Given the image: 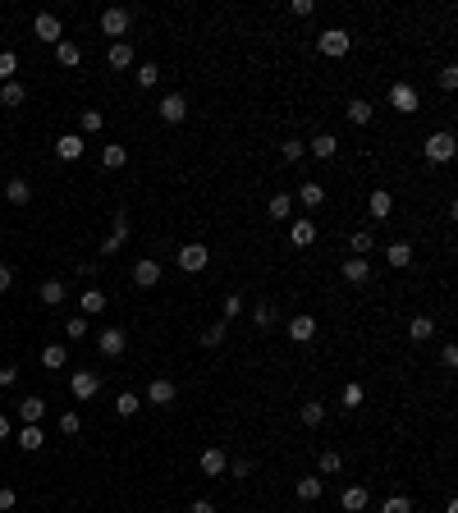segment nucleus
Wrapping results in <instances>:
<instances>
[{
    "label": "nucleus",
    "mask_w": 458,
    "mask_h": 513,
    "mask_svg": "<svg viewBox=\"0 0 458 513\" xmlns=\"http://www.w3.org/2000/svg\"><path fill=\"white\" fill-rule=\"evenodd\" d=\"M14 74H19V55H14V51H0V78L14 83Z\"/></svg>",
    "instance_id": "nucleus-41"
},
{
    "label": "nucleus",
    "mask_w": 458,
    "mask_h": 513,
    "mask_svg": "<svg viewBox=\"0 0 458 513\" xmlns=\"http://www.w3.org/2000/svg\"><path fill=\"white\" fill-rule=\"evenodd\" d=\"M252 321H257V330L275 326V307H271V303H257V312H252Z\"/></svg>",
    "instance_id": "nucleus-47"
},
{
    "label": "nucleus",
    "mask_w": 458,
    "mask_h": 513,
    "mask_svg": "<svg viewBox=\"0 0 458 513\" xmlns=\"http://www.w3.org/2000/svg\"><path fill=\"white\" fill-rule=\"evenodd\" d=\"M124 243H129V211H115L110 216V239L101 243V257H115Z\"/></svg>",
    "instance_id": "nucleus-4"
},
{
    "label": "nucleus",
    "mask_w": 458,
    "mask_h": 513,
    "mask_svg": "<svg viewBox=\"0 0 458 513\" xmlns=\"http://www.w3.org/2000/svg\"><path fill=\"white\" fill-rule=\"evenodd\" d=\"M19 381V367H0V390H5V385H14Z\"/></svg>",
    "instance_id": "nucleus-55"
},
{
    "label": "nucleus",
    "mask_w": 458,
    "mask_h": 513,
    "mask_svg": "<svg viewBox=\"0 0 458 513\" xmlns=\"http://www.w3.org/2000/svg\"><path fill=\"white\" fill-rule=\"evenodd\" d=\"M37 298H42L46 307H60V303H65V284H60V280H42V289H37Z\"/></svg>",
    "instance_id": "nucleus-26"
},
{
    "label": "nucleus",
    "mask_w": 458,
    "mask_h": 513,
    "mask_svg": "<svg viewBox=\"0 0 458 513\" xmlns=\"http://www.w3.org/2000/svg\"><path fill=\"white\" fill-rule=\"evenodd\" d=\"M266 211H271V220H289V211H294V197H289V193H275L271 202H266Z\"/></svg>",
    "instance_id": "nucleus-31"
},
{
    "label": "nucleus",
    "mask_w": 458,
    "mask_h": 513,
    "mask_svg": "<svg viewBox=\"0 0 458 513\" xmlns=\"http://www.w3.org/2000/svg\"><path fill=\"white\" fill-rule=\"evenodd\" d=\"M175 262H179V271L197 275V271H207V262H211V248H207V243H184Z\"/></svg>",
    "instance_id": "nucleus-3"
},
{
    "label": "nucleus",
    "mask_w": 458,
    "mask_h": 513,
    "mask_svg": "<svg viewBox=\"0 0 458 513\" xmlns=\"http://www.w3.org/2000/svg\"><path fill=\"white\" fill-rule=\"evenodd\" d=\"M385 257H390V266H394V271H404V266H413V243H408V239L390 243V252H385Z\"/></svg>",
    "instance_id": "nucleus-20"
},
{
    "label": "nucleus",
    "mask_w": 458,
    "mask_h": 513,
    "mask_svg": "<svg viewBox=\"0 0 458 513\" xmlns=\"http://www.w3.org/2000/svg\"><path fill=\"white\" fill-rule=\"evenodd\" d=\"M97 344H101V353H106V358H124V349H129V335H124V330H101Z\"/></svg>",
    "instance_id": "nucleus-12"
},
{
    "label": "nucleus",
    "mask_w": 458,
    "mask_h": 513,
    "mask_svg": "<svg viewBox=\"0 0 458 513\" xmlns=\"http://www.w3.org/2000/svg\"><path fill=\"white\" fill-rule=\"evenodd\" d=\"M5 197H10L14 207H28V202H33V184H28V179H10V184H5Z\"/></svg>",
    "instance_id": "nucleus-22"
},
{
    "label": "nucleus",
    "mask_w": 458,
    "mask_h": 513,
    "mask_svg": "<svg viewBox=\"0 0 458 513\" xmlns=\"http://www.w3.org/2000/svg\"><path fill=\"white\" fill-rule=\"evenodd\" d=\"M303 152H307V142H298V138H284V147H280V156H284L289 165L303 161Z\"/></svg>",
    "instance_id": "nucleus-42"
},
{
    "label": "nucleus",
    "mask_w": 458,
    "mask_h": 513,
    "mask_svg": "<svg viewBox=\"0 0 458 513\" xmlns=\"http://www.w3.org/2000/svg\"><path fill=\"white\" fill-rule=\"evenodd\" d=\"M42 413H46V399H37V394H28L19 404V417H23V426H37L42 422Z\"/></svg>",
    "instance_id": "nucleus-18"
},
{
    "label": "nucleus",
    "mask_w": 458,
    "mask_h": 513,
    "mask_svg": "<svg viewBox=\"0 0 458 513\" xmlns=\"http://www.w3.org/2000/svg\"><path fill=\"white\" fill-rule=\"evenodd\" d=\"M197 468L207 472V477H225V468H229V459H225V449H202V459H197Z\"/></svg>",
    "instance_id": "nucleus-13"
},
{
    "label": "nucleus",
    "mask_w": 458,
    "mask_h": 513,
    "mask_svg": "<svg viewBox=\"0 0 458 513\" xmlns=\"http://www.w3.org/2000/svg\"><path fill=\"white\" fill-rule=\"evenodd\" d=\"M349 248H353V257H367V252L376 248V234H371V230H353Z\"/></svg>",
    "instance_id": "nucleus-32"
},
{
    "label": "nucleus",
    "mask_w": 458,
    "mask_h": 513,
    "mask_svg": "<svg viewBox=\"0 0 458 513\" xmlns=\"http://www.w3.org/2000/svg\"><path fill=\"white\" fill-rule=\"evenodd\" d=\"M33 33H37V42H51V46L65 42V28H60L55 14H37V19H33Z\"/></svg>",
    "instance_id": "nucleus-7"
},
{
    "label": "nucleus",
    "mask_w": 458,
    "mask_h": 513,
    "mask_svg": "<svg viewBox=\"0 0 458 513\" xmlns=\"http://www.w3.org/2000/svg\"><path fill=\"white\" fill-rule=\"evenodd\" d=\"M65 344H46V349H42V367H51V372H55V367H65Z\"/></svg>",
    "instance_id": "nucleus-37"
},
{
    "label": "nucleus",
    "mask_w": 458,
    "mask_h": 513,
    "mask_svg": "<svg viewBox=\"0 0 458 513\" xmlns=\"http://www.w3.org/2000/svg\"><path fill=\"white\" fill-rule=\"evenodd\" d=\"M298 202H303L307 211H317L321 202H326V188H321V184H303V188H298Z\"/></svg>",
    "instance_id": "nucleus-28"
},
{
    "label": "nucleus",
    "mask_w": 458,
    "mask_h": 513,
    "mask_svg": "<svg viewBox=\"0 0 458 513\" xmlns=\"http://www.w3.org/2000/svg\"><path fill=\"white\" fill-rule=\"evenodd\" d=\"M129 23H133V14L124 10V5L101 10V33H106V37H124V33H129Z\"/></svg>",
    "instance_id": "nucleus-5"
},
{
    "label": "nucleus",
    "mask_w": 458,
    "mask_h": 513,
    "mask_svg": "<svg viewBox=\"0 0 458 513\" xmlns=\"http://www.w3.org/2000/svg\"><path fill=\"white\" fill-rule=\"evenodd\" d=\"M225 317H243V294H225Z\"/></svg>",
    "instance_id": "nucleus-52"
},
{
    "label": "nucleus",
    "mask_w": 458,
    "mask_h": 513,
    "mask_svg": "<svg viewBox=\"0 0 458 513\" xmlns=\"http://www.w3.org/2000/svg\"><path fill=\"white\" fill-rule=\"evenodd\" d=\"M381 513H413V500H408V495H390V500L381 504Z\"/></svg>",
    "instance_id": "nucleus-45"
},
{
    "label": "nucleus",
    "mask_w": 458,
    "mask_h": 513,
    "mask_svg": "<svg viewBox=\"0 0 458 513\" xmlns=\"http://www.w3.org/2000/svg\"><path fill=\"white\" fill-rule=\"evenodd\" d=\"M106 303H110V298L101 294V289H88V294H83V312H88V317H97V312H106Z\"/></svg>",
    "instance_id": "nucleus-38"
},
{
    "label": "nucleus",
    "mask_w": 458,
    "mask_h": 513,
    "mask_svg": "<svg viewBox=\"0 0 458 513\" xmlns=\"http://www.w3.org/2000/svg\"><path fill=\"white\" fill-rule=\"evenodd\" d=\"M14 509V491L10 486H0V513H10Z\"/></svg>",
    "instance_id": "nucleus-56"
},
{
    "label": "nucleus",
    "mask_w": 458,
    "mask_h": 513,
    "mask_svg": "<svg viewBox=\"0 0 458 513\" xmlns=\"http://www.w3.org/2000/svg\"><path fill=\"white\" fill-rule=\"evenodd\" d=\"M179 399V390H175V381H165V376H156L152 385H147V404H156V408H170Z\"/></svg>",
    "instance_id": "nucleus-10"
},
{
    "label": "nucleus",
    "mask_w": 458,
    "mask_h": 513,
    "mask_svg": "<svg viewBox=\"0 0 458 513\" xmlns=\"http://www.w3.org/2000/svg\"><path fill=\"white\" fill-rule=\"evenodd\" d=\"M0 101H5V106H23V101H28V88H23V83H5V88H0Z\"/></svg>",
    "instance_id": "nucleus-35"
},
{
    "label": "nucleus",
    "mask_w": 458,
    "mask_h": 513,
    "mask_svg": "<svg viewBox=\"0 0 458 513\" xmlns=\"http://www.w3.org/2000/svg\"><path fill=\"white\" fill-rule=\"evenodd\" d=\"M298 417H303V426H321V422H326V404L312 399V404H303V413H298Z\"/></svg>",
    "instance_id": "nucleus-39"
},
{
    "label": "nucleus",
    "mask_w": 458,
    "mask_h": 513,
    "mask_svg": "<svg viewBox=\"0 0 458 513\" xmlns=\"http://www.w3.org/2000/svg\"><path fill=\"white\" fill-rule=\"evenodd\" d=\"M317 46H321V55H326V60H344V55L353 51V37L344 33V28H326Z\"/></svg>",
    "instance_id": "nucleus-2"
},
{
    "label": "nucleus",
    "mask_w": 458,
    "mask_h": 513,
    "mask_svg": "<svg viewBox=\"0 0 458 513\" xmlns=\"http://www.w3.org/2000/svg\"><path fill=\"white\" fill-rule=\"evenodd\" d=\"M289 10H294L298 19H307V14H312V0H294V5H289Z\"/></svg>",
    "instance_id": "nucleus-57"
},
{
    "label": "nucleus",
    "mask_w": 458,
    "mask_h": 513,
    "mask_svg": "<svg viewBox=\"0 0 458 513\" xmlns=\"http://www.w3.org/2000/svg\"><path fill=\"white\" fill-rule=\"evenodd\" d=\"M339 399H344V408H349V413H358V408L367 404V394H362V385H358V381L344 385V394H339Z\"/></svg>",
    "instance_id": "nucleus-33"
},
{
    "label": "nucleus",
    "mask_w": 458,
    "mask_h": 513,
    "mask_svg": "<svg viewBox=\"0 0 458 513\" xmlns=\"http://www.w3.org/2000/svg\"><path fill=\"white\" fill-rule=\"evenodd\" d=\"M454 147H458V142H454V133H449V129H440V133H426L422 156H426L431 165H445V161H454Z\"/></svg>",
    "instance_id": "nucleus-1"
},
{
    "label": "nucleus",
    "mask_w": 458,
    "mask_h": 513,
    "mask_svg": "<svg viewBox=\"0 0 458 513\" xmlns=\"http://www.w3.org/2000/svg\"><path fill=\"white\" fill-rule=\"evenodd\" d=\"M124 161H129V152H124L120 142H110V147H101V165H106V170H124Z\"/></svg>",
    "instance_id": "nucleus-27"
},
{
    "label": "nucleus",
    "mask_w": 458,
    "mask_h": 513,
    "mask_svg": "<svg viewBox=\"0 0 458 513\" xmlns=\"http://www.w3.org/2000/svg\"><path fill=\"white\" fill-rule=\"evenodd\" d=\"M133 284H138V289H156V284H161V262L138 257V262H133Z\"/></svg>",
    "instance_id": "nucleus-8"
},
{
    "label": "nucleus",
    "mask_w": 458,
    "mask_h": 513,
    "mask_svg": "<svg viewBox=\"0 0 458 513\" xmlns=\"http://www.w3.org/2000/svg\"><path fill=\"white\" fill-rule=\"evenodd\" d=\"M339 504H344L349 513H362V509H367V486H344Z\"/></svg>",
    "instance_id": "nucleus-24"
},
{
    "label": "nucleus",
    "mask_w": 458,
    "mask_h": 513,
    "mask_svg": "<svg viewBox=\"0 0 458 513\" xmlns=\"http://www.w3.org/2000/svg\"><path fill=\"white\" fill-rule=\"evenodd\" d=\"M307 152L317 156V161H330V156L339 152V138H335V133H317V138L307 142Z\"/></svg>",
    "instance_id": "nucleus-16"
},
{
    "label": "nucleus",
    "mask_w": 458,
    "mask_h": 513,
    "mask_svg": "<svg viewBox=\"0 0 458 513\" xmlns=\"http://www.w3.org/2000/svg\"><path fill=\"white\" fill-rule=\"evenodd\" d=\"M65 335H69V339H83V335H88V321H83V317H74V321L65 326Z\"/></svg>",
    "instance_id": "nucleus-53"
},
{
    "label": "nucleus",
    "mask_w": 458,
    "mask_h": 513,
    "mask_svg": "<svg viewBox=\"0 0 458 513\" xmlns=\"http://www.w3.org/2000/svg\"><path fill=\"white\" fill-rule=\"evenodd\" d=\"M339 463H344V459H339L335 449H326V454H321V472H326V477H335V472H339Z\"/></svg>",
    "instance_id": "nucleus-49"
},
{
    "label": "nucleus",
    "mask_w": 458,
    "mask_h": 513,
    "mask_svg": "<svg viewBox=\"0 0 458 513\" xmlns=\"http://www.w3.org/2000/svg\"><path fill=\"white\" fill-rule=\"evenodd\" d=\"M10 280H14V275H10V266L0 262V294H5V289H10Z\"/></svg>",
    "instance_id": "nucleus-59"
},
{
    "label": "nucleus",
    "mask_w": 458,
    "mask_h": 513,
    "mask_svg": "<svg viewBox=\"0 0 458 513\" xmlns=\"http://www.w3.org/2000/svg\"><path fill=\"white\" fill-rule=\"evenodd\" d=\"M321 491H326V477H303V481H298V500H303V504H317Z\"/></svg>",
    "instance_id": "nucleus-23"
},
{
    "label": "nucleus",
    "mask_w": 458,
    "mask_h": 513,
    "mask_svg": "<svg viewBox=\"0 0 458 513\" xmlns=\"http://www.w3.org/2000/svg\"><path fill=\"white\" fill-rule=\"evenodd\" d=\"M106 60H110L115 69H129V65H133V46H129V42H115V46H110V55H106Z\"/></svg>",
    "instance_id": "nucleus-34"
},
{
    "label": "nucleus",
    "mask_w": 458,
    "mask_h": 513,
    "mask_svg": "<svg viewBox=\"0 0 458 513\" xmlns=\"http://www.w3.org/2000/svg\"><path fill=\"white\" fill-rule=\"evenodd\" d=\"M188 513H216V504H211V500H193V509H188Z\"/></svg>",
    "instance_id": "nucleus-58"
},
{
    "label": "nucleus",
    "mask_w": 458,
    "mask_h": 513,
    "mask_svg": "<svg viewBox=\"0 0 458 513\" xmlns=\"http://www.w3.org/2000/svg\"><path fill=\"white\" fill-rule=\"evenodd\" d=\"M46 445V436H42V426H23L19 431V449H28V454H37V449Z\"/></svg>",
    "instance_id": "nucleus-30"
},
{
    "label": "nucleus",
    "mask_w": 458,
    "mask_h": 513,
    "mask_svg": "<svg viewBox=\"0 0 458 513\" xmlns=\"http://www.w3.org/2000/svg\"><path fill=\"white\" fill-rule=\"evenodd\" d=\"M440 362H445V367H458V349H454V344H445V349H440Z\"/></svg>",
    "instance_id": "nucleus-54"
},
{
    "label": "nucleus",
    "mask_w": 458,
    "mask_h": 513,
    "mask_svg": "<svg viewBox=\"0 0 458 513\" xmlns=\"http://www.w3.org/2000/svg\"><path fill=\"white\" fill-rule=\"evenodd\" d=\"M156 115H161L165 124H184V120H188V101L179 97V92H170V97H161V106H156Z\"/></svg>",
    "instance_id": "nucleus-9"
},
{
    "label": "nucleus",
    "mask_w": 458,
    "mask_h": 513,
    "mask_svg": "<svg viewBox=\"0 0 458 513\" xmlns=\"http://www.w3.org/2000/svg\"><path fill=\"white\" fill-rule=\"evenodd\" d=\"M431 335H436V321H431V317H413V321H408V339H413V344H426Z\"/></svg>",
    "instance_id": "nucleus-25"
},
{
    "label": "nucleus",
    "mask_w": 458,
    "mask_h": 513,
    "mask_svg": "<svg viewBox=\"0 0 458 513\" xmlns=\"http://www.w3.org/2000/svg\"><path fill=\"white\" fill-rule=\"evenodd\" d=\"M344 280H349V284H367L371 280V262H367V257H344Z\"/></svg>",
    "instance_id": "nucleus-15"
},
{
    "label": "nucleus",
    "mask_w": 458,
    "mask_h": 513,
    "mask_svg": "<svg viewBox=\"0 0 458 513\" xmlns=\"http://www.w3.org/2000/svg\"><path fill=\"white\" fill-rule=\"evenodd\" d=\"M440 88H445V92L458 88V65H445V69H440Z\"/></svg>",
    "instance_id": "nucleus-50"
},
{
    "label": "nucleus",
    "mask_w": 458,
    "mask_h": 513,
    "mask_svg": "<svg viewBox=\"0 0 458 513\" xmlns=\"http://www.w3.org/2000/svg\"><path fill=\"white\" fill-rule=\"evenodd\" d=\"M55 156H60V161H78V156H83V138H78V133H65V138L55 142Z\"/></svg>",
    "instance_id": "nucleus-21"
},
{
    "label": "nucleus",
    "mask_w": 458,
    "mask_h": 513,
    "mask_svg": "<svg viewBox=\"0 0 458 513\" xmlns=\"http://www.w3.org/2000/svg\"><path fill=\"white\" fill-rule=\"evenodd\" d=\"M225 472H229V477H234V481H243V477H252V463H248V459H234V463H229Z\"/></svg>",
    "instance_id": "nucleus-51"
},
{
    "label": "nucleus",
    "mask_w": 458,
    "mask_h": 513,
    "mask_svg": "<svg viewBox=\"0 0 458 513\" xmlns=\"http://www.w3.org/2000/svg\"><path fill=\"white\" fill-rule=\"evenodd\" d=\"M101 390V376L97 372H74V399H92Z\"/></svg>",
    "instance_id": "nucleus-17"
},
{
    "label": "nucleus",
    "mask_w": 458,
    "mask_h": 513,
    "mask_svg": "<svg viewBox=\"0 0 458 513\" xmlns=\"http://www.w3.org/2000/svg\"><path fill=\"white\" fill-rule=\"evenodd\" d=\"M367 211H371V220H390V211H394V193L376 188V193L367 197Z\"/></svg>",
    "instance_id": "nucleus-14"
},
{
    "label": "nucleus",
    "mask_w": 458,
    "mask_h": 513,
    "mask_svg": "<svg viewBox=\"0 0 458 513\" xmlns=\"http://www.w3.org/2000/svg\"><path fill=\"white\" fill-rule=\"evenodd\" d=\"M284 335L294 339V344H312V339H317V317H307V312H303V317H294L289 326H284Z\"/></svg>",
    "instance_id": "nucleus-11"
},
{
    "label": "nucleus",
    "mask_w": 458,
    "mask_h": 513,
    "mask_svg": "<svg viewBox=\"0 0 458 513\" xmlns=\"http://www.w3.org/2000/svg\"><path fill=\"white\" fill-rule=\"evenodd\" d=\"M197 344H202V349H220V344H225V321H220V326H211V330H202V335H197Z\"/></svg>",
    "instance_id": "nucleus-40"
},
{
    "label": "nucleus",
    "mask_w": 458,
    "mask_h": 513,
    "mask_svg": "<svg viewBox=\"0 0 458 513\" xmlns=\"http://www.w3.org/2000/svg\"><path fill=\"white\" fill-rule=\"evenodd\" d=\"M55 60H60V65H65V69H74L78 60H83V51H78L74 42H60V46H55Z\"/></svg>",
    "instance_id": "nucleus-36"
},
{
    "label": "nucleus",
    "mask_w": 458,
    "mask_h": 513,
    "mask_svg": "<svg viewBox=\"0 0 458 513\" xmlns=\"http://www.w3.org/2000/svg\"><path fill=\"white\" fill-rule=\"evenodd\" d=\"M78 124H83V133H101V110H83Z\"/></svg>",
    "instance_id": "nucleus-48"
},
{
    "label": "nucleus",
    "mask_w": 458,
    "mask_h": 513,
    "mask_svg": "<svg viewBox=\"0 0 458 513\" xmlns=\"http://www.w3.org/2000/svg\"><path fill=\"white\" fill-rule=\"evenodd\" d=\"M344 115H349V124H353V129H362V124H371V115H376V110H371V101L353 97V101H349V110H344Z\"/></svg>",
    "instance_id": "nucleus-19"
},
{
    "label": "nucleus",
    "mask_w": 458,
    "mask_h": 513,
    "mask_svg": "<svg viewBox=\"0 0 458 513\" xmlns=\"http://www.w3.org/2000/svg\"><path fill=\"white\" fill-rule=\"evenodd\" d=\"M83 431V417L78 413H60V436H78Z\"/></svg>",
    "instance_id": "nucleus-46"
},
{
    "label": "nucleus",
    "mask_w": 458,
    "mask_h": 513,
    "mask_svg": "<svg viewBox=\"0 0 458 513\" xmlns=\"http://www.w3.org/2000/svg\"><path fill=\"white\" fill-rule=\"evenodd\" d=\"M156 83H161V69H156L152 60H147V65H138V88H156Z\"/></svg>",
    "instance_id": "nucleus-43"
},
{
    "label": "nucleus",
    "mask_w": 458,
    "mask_h": 513,
    "mask_svg": "<svg viewBox=\"0 0 458 513\" xmlns=\"http://www.w3.org/2000/svg\"><path fill=\"white\" fill-rule=\"evenodd\" d=\"M289 239H294V248H307V243L317 239V225H312V220H294V230H289Z\"/></svg>",
    "instance_id": "nucleus-29"
},
{
    "label": "nucleus",
    "mask_w": 458,
    "mask_h": 513,
    "mask_svg": "<svg viewBox=\"0 0 458 513\" xmlns=\"http://www.w3.org/2000/svg\"><path fill=\"white\" fill-rule=\"evenodd\" d=\"M115 413H120V417H133V413H138V394H133V390H124L120 399H115Z\"/></svg>",
    "instance_id": "nucleus-44"
},
{
    "label": "nucleus",
    "mask_w": 458,
    "mask_h": 513,
    "mask_svg": "<svg viewBox=\"0 0 458 513\" xmlns=\"http://www.w3.org/2000/svg\"><path fill=\"white\" fill-rule=\"evenodd\" d=\"M0 440H10V417H0Z\"/></svg>",
    "instance_id": "nucleus-60"
},
{
    "label": "nucleus",
    "mask_w": 458,
    "mask_h": 513,
    "mask_svg": "<svg viewBox=\"0 0 458 513\" xmlns=\"http://www.w3.org/2000/svg\"><path fill=\"white\" fill-rule=\"evenodd\" d=\"M390 106L399 110V115H413L422 101H417V88L413 83H390Z\"/></svg>",
    "instance_id": "nucleus-6"
}]
</instances>
